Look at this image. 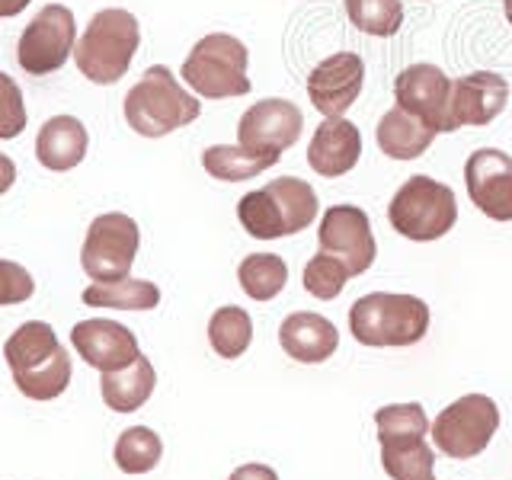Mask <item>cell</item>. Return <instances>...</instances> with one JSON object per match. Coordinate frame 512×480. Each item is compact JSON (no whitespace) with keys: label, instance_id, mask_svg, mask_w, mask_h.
<instances>
[{"label":"cell","instance_id":"cell-18","mask_svg":"<svg viewBox=\"0 0 512 480\" xmlns=\"http://www.w3.org/2000/svg\"><path fill=\"white\" fill-rule=\"evenodd\" d=\"M509 103V84L496 71H474L452 80V125L480 128L490 125Z\"/></svg>","mask_w":512,"mask_h":480},{"label":"cell","instance_id":"cell-34","mask_svg":"<svg viewBox=\"0 0 512 480\" xmlns=\"http://www.w3.org/2000/svg\"><path fill=\"white\" fill-rule=\"evenodd\" d=\"M16 183V164L7 157V154H0V196Z\"/></svg>","mask_w":512,"mask_h":480},{"label":"cell","instance_id":"cell-23","mask_svg":"<svg viewBox=\"0 0 512 480\" xmlns=\"http://www.w3.org/2000/svg\"><path fill=\"white\" fill-rule=\"evenodd\" d=\"M157 384V372L148 356H138L128 368H119V372H103L100 391L109 410L116 413H135L151 400Z\"/></svg>","mask_w":512,"mask_h":480},{"label":"cell","instance_id":"cell-12","mask_svg":"<svg viewBox=\"0 0 512 480\" xmlns=\"http://www.w3.org/2000/svg\"><path fill=\"white\" fill-rule=\"evenodd\" d=\"M394 100L410 116L423 119L432 132H455L452 125V77L436 64H410L394 80Z\"/></svg>","mask_w":512,"mask_h":480},{"label":"cell","instance_id":"cell-27","mask_svg":"<svg viewBox=\"0 0 512 480\" xmlns=\"http://www.w3.org/2000/svg\"><path fill=\"white\" fill-rule=\"evenodd\" d=\"M208 343L221 359H240L253 343V320L244 308L224 304L208 320Z\"/></svg>","mask_w":512,"mask_h":480},{"label":"cell","instance_id":"cell-8","mask_svg":"<svg viewBox=\"0 0 512 480\" xmlns=\"http://www.w3.org/2000/svg\"><path fill=\"white\" fill-rule=\"evenodd\" d=\"M388 221L400 237L416 240V244H429V240H439L455 228L458 199L452 186L432 180V176H410L394 192L388 205Z\"/></svg>","mask_w":512,"mask_h":480},{"label":"cell","instance_id":"cell-29","mask_svg":"<svg viewBox=\"0 0 512 480\" xmlns=\"http://www.w3.org/2000/svg\"><path fill=\"white\" fill-rule=\"evenodd\" d=\"M164 455V442L154 429L148 426H132L125 429L119 442H116V464L125 474H148L160 464Z\"/></svg>","mask_w":512,"mask_h":480},{"label":"cell","instance_id":"cell-19","mask_svg":"<svg viewBox=\"0 0 512 480\" xmlns=\"http://www.w3.org/2000/svg\"><path fill=\"white\" fill-rule=\"evenodd\" d=\"M362 157V135L356 122L346 116L340 119H324L314 128V138L308 144V164L317 176L324 180H336L346 176Z\"/></svg>","mask_w":512,"mask_h":480},{"label":"cell","instance_id":"cell-22","mask_svg":"<svg viewBox=\"0 0 512 480\" xmlns=\"http://www.w3.org/2000/svg\"><path fill=\"white\" fill-rule=\"evenodd\" d=\"M375 138H378V148L394 157V160H416V157H423L429 148H432V141H436V132L423 122V119H416L410 116L407 109H388L381 116L378 128H375Z\"/></svg>","mask_w":512,"mask_h":480},{"label":"cell","instance_id":"cell-21","mask_svg":"<svg viewBox=\"0 0 512 480\" xmlns=\"http://www.w3.org/2000/svg\"><path fill=\"white\" fill-rule=\"evenodd\" d=\"M87 148H90L87 125L74 116H52L39 128L36 157L45 170H55V173L74 170L80 160L87 157Z\"/></svg>","mask_w":512,"mask_h":480},{"label":"cell","instance_id":"cell-1","mask_svg":"<svg viewBox=\"0 0 512 480\" xmlns=\"http://www.w3.org/2000/svg\"><path fill=\"white\" fill-rule=\"evenodd\" d=\"M4 359L13 384L29 400H55L68 391L71 356L45 320H26L23 327H16L4 346Z\"/></svg>","mask_w":512,"mask_h":480},{"label":"cell","instance_id":"cell-16","mask_svg":"<svg viewBox=\"0 0 512 480\" xmlns=\"http://www.w3.org/2000/svg\"><path fill=\"white\" fill-rule=\"evenodd\" d=\"M365 84V61L356 52H336L314 64L308 74V96L317 112L327 119L346 116V109L359 100Z\"/></svg>","mask_w":512,"mask_h":480},{"label":"cell","instance_id":"cell-20","mask_svg":"<svg viewBox=\"0 0 512 480\" xmlns=\"http://www.w3.org/2000/svg\"><path fill=\"white\" fill-rule=\"evenodd\" d=\"M279 346L285 349L288 359L301 365L327 362L336 346H340V333H336L333 320L314 311H295L282 320L279 327Z\"/></svg>","mask_w":512,"mask_h":480},{"label":"cell","instance_id":"cell-5","mask_svg":"<svg viewBox=\"0 0 512 480\" xmlns=\"http://www.w3.org/2000/svg\"><path fill=\"white\" fill-rule=\"evenodd\" d=\"M349 330L362 346H413L429 330V304L400 292L362 295L349 308Z\"/></svg>","mask_w":512,"mask_h":480},{"label":"cell","instance_id":"cell-15","mask_svg":"<svg viewBox=\"0 0 512 480\" xmlns=\"http://www.w3.org/2000/svg\"><path fill=\"white\" fill-rule=\"evenodd\" d=\"M468 196L490 221H512V157L500 148H477L464 164Z\"/></svg>","mask_w":512,"mask_h":480},{"label":"cell","instance_id":"cell-31","mask_svg":"<svg viewBox=\"0 0 512 480\" xmlns=\"http://www.w3.org/2000/svg\"><path fill=\"white\" fill-rule=\"evenodd\" d=\"M26 103H23V93L16 87V80L10 74L0 71V141H10L16 138L26 128Z\"/></svg>","mask_w":512,"mask_h":480},{"label":"cell","instance_id":"cell-36","mask_svg":"<svg viewBox=\"0 0 512 480\" xmlns=\"http://www.w3.org/2000/svg\"><path fill=\"white\" fill-rule=\"evenodd\" d=\"M503 13H506V20L512 26V0H503Z\"/></svg>","mask_w":512,"mask_h":480},{"label":"cell","instance_id":"cell-35","mask_svg":"<svg viewBox=\"0 0 512 480\" xmlns=\"http://www.w3.org/2000/svg\"><path fill=\"white\" fill-rule=\"evenodd\" d=\"M29 4H32V0H0V16H4V20H10V16H20Z\"/></svg>","mask_w":512,"mask_h":480},{"label":"cell","instance_id":"cell-13","mask_svg":"<svg viewBox=\"0 0 512 480\" xmlns=\"http://www.w3.org/2000/svg\"><path fill=\"white\" fill-rule=\"evenodd\" d=\"M317 244L324 253L336 256V260L349 269V276H362V272H368L378 256L372 221H368L365 208H359V205L327 208L324 218H320Z\"/></svg>","mask_w":512,"mask_h":480},{"label":"cell","instance_id":"cell-9","mask_svg":"<svg viewBox=\"0 0 512 480\" xmlns=\"http://www.w3.org/2000/svg\"><path fill=\"white\" fill-rule=\"evenodd\" d=\"M500 429V407L487 394H464L448 404L429 426L432 445L445 458L468 461L477 458Z\"/></svg>","mask_w":512,"mask_h":480},{"label":"cell","instance_id":"cell-2","mask_svg":"<svg viewBox=\"0 0 512 480\" xmlns=\"http://www.w3.org/2000/svg\"><path fill=\"white\" fill-rule=\"evenodd\" d=\"M317 192L308 180L279 176L237 202V218L256 240H279L308 231L317 218Z\"/></svg>","mask_w":512,"mask_h":480},{"label":"cell","instance_id":"cell-26","mask_svg":"<svg viewBox=\"0 0 512 480\" xmlns=\"http://www.w3.org/2000/svg\"><path fill=\"white\" fill-rule=\"evenodd\" d=\"M240 288L253 301H272L288 282V263L279 253H250L237 266Z\"/></svg>","mask_w":512,"mask_h":480},{"label":"cell","instance_id":"cell-33","mask_svg":"<svg viewBox=\"0 0 512 480\" xmlns=\"http://www.w3.org/2000/svg\"><path fill=\"white\" fill-rule=\"evenodd\" d=\"M228 480H279V474L269 464H240Z\"/></svg>","mask_w":512,"mask_h":480},{"label":"cell","instance_id":"cell-4","mask_svg":"<svg viewBox=\"0 0 512 480\" xmlns=\"http://www.w3.org/2000/svg\"><path fill=\"white\" fill-rule=\"evenodd\" d=\"M141 45V26L138 16L122 7H109L93 13L84 36L74 45L77 71L90 84H119L135 61V52Z\"/></svg>","mask_w":512,"mask_h":480},{"label":"cell","instance_id":"cell-24","mask_svg":"<svg viewBox=\"0 0 512 480\" xmlns=\"http://www.w3.org/2000/svg\"><path fill=\"white\" fill-rule=\"evenodd\" d=\"M282 154H263V151H250L244 144H212V148L202 151V167L212 180L221 183H244L260 176L263 170L276 167Z\"/></svg>","mask_w":512,"mask_h":480},{"label":"cell","instance_id":"cell-6","mask_svg":"<svg viewBox=\"0 0 512 480\" xmlns=\"http://www.w3.org/2000/svg\"><path fill=\"white\" fill-rule=\"evenodd\" d=\"M381 468L391 480H436V455L426 445L429 420L420 404H388L375 410Z\"/></svg>","mask_w":512,"mask_h":480},{"label":"cell","instance_id":"cell-7","mask_svg":"<svg viewBox=\"0 0 512 480\" xmlns=\"http://www.w3.org/2000/svg\"><path fill=\"white\" fill-rule=\"evenodd\" d=\"M250 52L231 32H208L183 61L180 77L205 100H231L253 90L247 77Z\"/></svg>","mask_w":512,"mask_h":480},{"label":"cell","instance_id":"cell-30","mask_svg":"<svg viewBox=\"0 0 512 480\" xmlns=\"http://www.w3.org/2000/svg\"><path fill=\"white\" fill-rule=\"evenodd\" d=\"M349 279H352L349 269L324 250H320L317 256H311L308 266H304V276H301L304 292L320 298V301H333L346 288Z\"/></svg>","mask_w":512,"mask_h":480},{"label":"cell","instance_id":"cell-3","mask_svg":"<svg viewBox=\"0 0 512 480\" xmlns=\"http://www.w3.org/2000/svg\"><path fill=\"white\" fill-rule=\"evenodd\" d=\"M202 116L199 96L186 93V87L173 77L167 64H154L141 74V80L125 93V122L141 138H164L176 128H186Z\"/></svg>","mask_w":512,"mask_h":480},{"label":"cell","instance_id":"cell-14","mask_svg":"<svg viewBox=\"0 0 512 480\" xmlns=\"http://www.w3.org/2000/svg\"><path fill=\"white\" fill-rule=\"evenodd\" d=\"M304 116L292 100L269 96V100L253 103L237 122V144L263 154H282L285 148L301 138Z\"/></svg>","mask_w":512,"mask_h":480},{"label":"cell","instance_id":"cell-28","mask_svg":"<svg viewBox=\"0 0 512 480\" xmlns=\"http://www.w3.org/2000/svg\"><path fill=\"white\" fill-rule=\"evenodd\" d=\"M346 16L365 36L391 39L404 26V0H346Z\"/></svg>","mask_w":512,"mask_h":480},{"label":"cell","instance_id":"cell-11","mask_svg":"<svg viewBox=\"0 0 512 480\" xmlns=\"http://www.w3.org/2000/svg\"><path fill=\"white\" fill-rule=\"evenodd\" d=\"M77 45V26L74 13L64 4H48L36 13L16 45V61L32 77H45L52 71H61Z\"/></svg>","mask_w":512,"mask_h":480},{"label":"cell","instance_id":"cell-32","mask_svg":"<svg viewBox=\"0 0 512 480\" xmlns=\"http://www.w3.org/2000/svg\"><path fill=\"white\" fill-rule=\"evenodd\" d=\"M36 292V279L29 276L26 266L13 260H0V308L7 304H23Z\"/></svg>","mask_w":512,"mask_h":480},{"label":"cell","instance_id":"cell-10","mask_svg":"<svg viewBox=\"0 0 512 480\" xmlns=\"http://www.w3.org/2000/svg\"><path fill=\"white\" fill-rule=\"evenodd\" d=\"M138 247V221L122 212H106L90 221L84 247H80V266L93 282H119L132 272Z\"/></svg>","mask_w":512,"mask_h":480},{"label":"cell","instance_id":"cell-17","mask_svg":"<svg viewBox=\"0 0 512 480\" xmlns=\"http://www.w3.org/2000/svg\"><path fill=\"white\" fill-rule=\"evenodd\" d=\"M71 343L77 349V356L90 368H96V372H119V368H128L141 356L138 336L106 317H90L74 324Z\"/></svg>","mask_w":512,"mask_h":480},{"label":"cell","instance_id":"cell-25","mask_svg":"<svg viewBox=\"0 0 512 480\" xmlns=\"http://www.w3.org/2000/svg\"><path fill=\"white\" fill-rule=\"evenodd\" d=\"M84 304L90 308H116V311H154L160 304V288L148 279H119V282H93L84 288Z\"/></svg>","mask_w":512,"mask_h":480}]
</instances>
